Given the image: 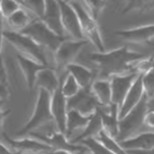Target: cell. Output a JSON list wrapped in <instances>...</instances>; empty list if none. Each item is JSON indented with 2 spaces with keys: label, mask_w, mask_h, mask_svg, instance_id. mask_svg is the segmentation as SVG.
<instances>
[{
  "label": "cell",
  "mask_w": 154,
  "mask_h": 154,
  "mask_svg": "<svg viewBox=\"0 0 154 154\" xmlns=\"http://www.w3.org/2000/svg\"><path fill=\"white\" fill-rule=\"evenodd\" d=\"M145 54L131 51L128 46H121L110 51L91 53L89 60L98 66V70L104 79L111 76L133 72L136 62L145 58Z\"/></svg>",
  "instance_id": "obj_1"
},
{
  "label": "cell",
  "mask_w": 154,
  "mask_h": 154,
  "mask_svg": "<svg viewBox=\"0 0 154 154\" xmlns=\"http://www.w3.org/2000/svg\"><path fill=\"white\" fill-rule=\"evenodd\" d=\"M51 95L46 91L38 88L37 99L34 111L29 120L16 133V138L28 136L30 133L35 131L39 128L54 122L51 112Z\"/></svg>",
  "instance_id": "obj_2"
},
{
  "label": "cell",
  "mask_w": 154,
  "mask_h": 154,
  "mask_svg": "<svg viewBox=\"0 0 154 154\" xmlns=\"http://www.w3.org/2000/svg\"><path fill=\"white\" fill-rule=\"evenodd\" d=\"M68 2L71 4V6L77 14L83 38L91 42V44H94L99 53L106 51L98 21L94 19V17L88 12V8L79 0H68Z\"/></svg>",
  "instance_id": "obj_3"
},
{
  "label": "cell",
  "mask_w": 154,
  "mask_h": 154,
  "mask_svg": "<svg viewBox=\"0 0 154 154\" xmlns=\"http://www.w3.org/2000/svg\"><path fill=\"white\" fill-rule=\"evenodd\" d=\"M3 36L4 40H6L11 45L14 46L18 51V54L39 62L45 66H49L48 58H46L45 48L37 44L29 36L25 35L21 32L12 31V30L4 31Z\"/></svg>",
  "instance_id": "obj_4"
},
{
  "label": "cell",
  "mask_w": 154,
  "mask_h": 154,
  "mask_svg": "<svg viewBox=\"0 0 154 154\" xmlns=\"http://www.w3.org/2000/svg\"><path fill=\"white\" fill-rule=\"evenodd\" d=\"M147 96L144 95L142 100L135 108H133L126 115L119 119L118 136L116 140L118 142L128 139L138 134V131L144 126V116L147 112Z\"/></svg>",
  "instance_id": "obj_5"
},
{
  "label": "cell",
  "mask_w": 154,
  "mask_h": 154,
  "mask_svg": "<svg viewBox=\"0 0 154 154\" xmlns=\"http://www.w3.org/2000/svg\"><path fill=\"white\" fill-rule=\"evenodd\" d=\"M21 33L29 36L37 44H39V45L45 49H49L53 53L59 48L61 42L65 39V37H61L57 35L56 33H54L39 19H34L26 28L22 30Z\"/></svg>",
  "instance_id": "obj_6"
},
{
  "label": "cell",
  "mask_w": 154,
  "mask_h": 154,
  "mask_svg": "<svg viewBox=\"0 0 154 154\" xmlns=\"http://www.w3.org/2000/svg\"><path fill=\"white\" fill-rule=\"evenodd\" d=\"M0 140L11 151L18 154H39L51 151V148L48 144L30 136L11 138V137L7 136L5 133H3Z\"/></svg>",
  "instance_id": "obj_7"
},
{
  "label": "cell",
  "mask_w": 154,
  "mask_h": 154,
  "mask_svg": "<svg viewBox=\"0 0 154 154\" xmlns=\"http://www.w3.org/2000/svg\"><path fill=\"white\" fill-rule=\"evenodd\" d=\"M88 43L89 42L86 39H64L54 51V59L58 67L65 69L69 64L74 63V60Z\"/></svg>",
  "instance_id": "obj_8"
},
{
  "label": "cell",
  "mask_w": 154,
  "mask_h": 154,
  "mask_svg": "<svg viewBox=\"0 0 154 154\" xmlns=\"http://www.w3.org/2000/svg\"><path fill=\"white\" fill-rule=\"evenodd\" d=\"M67 105L68 110L73 109L85 116L93 115L100 107V104L91 88H80L75 96L67 99Z\"/></svg>",
  "instance_id": "obj_9"
},
{
  "label": "cell",
  "mask_w": 154,
  "mask_h": 154,
  "mask_svg": "<svg viewBox=\"0 0 154 154\" xmlns=\"http://www.w3.org/2000/svg\"><path fill=\"white\" fill-rule=\"evenodd\" d=\"M61 11V21L65 33L69 34L72 39H84L80 28L76 11L67 0H58Z\"/></svg>",
  "instance_id": "obj_10"
},
{
  "label": "cell",
  "mask_w": 154,
  "mask_h": 154,
  "mask_svg": "<svg viewBox=\"0 0 154 154\" xmlns=\"http://www.w3.org/2000/svg\"><path fill=\"white\" fill-rule=\"evenodd\" d=\"M138 75V73L131 72V73L114 75L109 78L111 84V93H112V104L120 108L131 84L134 83Z\"/></svg>",
  "instance_id": "obj_11"
},
{
  "label": "cell",
  "mask_w": 154,
  "mask_h": 154,
  "mask_svg": "<svg viewBox=\"0 0 154 154\" xmlns=\"http://www.w3.org/2000/svg\"><path fill=\"white\" fill-rule=\"evenodd\" d=\"M51 112L56 128L61 133L65 134L68 105H67V99L62 94L60 86L51 97Z\"/></svg>",
  "instance_id": "obj_12"
},
{
  "label": "cell",
  "mask_w": 154,
  "mask_h": 154,
  "mask_svg": "<svg viewBox=\"0 0 154 154\" xmlns=\"http://www.w3.org/2000/svg\"><path fill=\"white\" fill-rule=\"evenodd\" d=\"M115 35L131 43L151 44L154 38V24L144 25L128 30H118Z\"/></svg>",
  "instance_id": "obj_13"
},
{
  "label": "cell",
  "mask_w": 154,
  "mask_h": 154,
  "mask_svg": "<svg viewBox=\"0 0 154 154\" xmlns=\"http://www.w3.org/2000/svg\"><path fill=\"white\" fill-rule=\"evenodd\" d=\"M40 20L54 33L66 38L65 30L61 21V11L58 0H45V9Z\"/></svg>",
  "instance_id": "obj_14"
},
{
  "label": "cell",
  "mask_w": 154,
  "mask_h": 154,
  "mask_svg": "<svg viewBox=\"0 0 154 154\" xmlns=\"http://www.w3.org/2000/svg\"><path fill=\"white\" fill-rule=\"evenodd\" d=\"M144 95L145 94H144V88L142 84V74H139L137 76V78L135 79V81H134V83L131 84L128 95L125 96V100H123L120 108H119V112H118L119 119L126 115L133 108H135L139 104V102L142 100Z\"/></svg>",
  "instance_id": "obj_15"
},
{
  "label": "cell",
  "mask_w": 154,
  "mask_h": 154,
  "mask_svg": "<svg viewBox=\"0 0 154 154\" xmlns=\"http://www.w3.org/2000/svg\"><path fill=\"white\" fill-rule=\"evenodd\" d=\"M98 111L101 116L103 131L112 138L116 139L118 136L119 107L114 104H111L110 106L107 107L100 106L98 108Z\"/></svg>",
  "instance_id": "obj_16"
},
{
  "label": "cell",
  "mask_w": 154,
  "mask_h": 154,
  "mask_svg": "<svg viewBox=\"0 0 154 154\" xmlns=\"http://www.w3.org/2000/svg\"><path fill=\"white\" fill-rule=\"evenodd\" d=\"M17 61H18L20 69H21L25 80H26L27 86H28L29 91H31L35 88V80L38 72L48 66H45L39 62H36L20 54H17Z\"/></svg>",
  "instance_id": "obj_17"
},
{
  "label": "cell",
  "mask_w": 154,
  "mask_h": 154,
  "mask_svg": "<svg viewBox=\"0 0 154 154\" xmlns=\"http://www.w3.org/2000/svg\"><path fill=\"white\" fill-rule=\"evenodd\" d=\"M91 116L82 115L78 111L73 110V109L68 110L66 119L65 136L68 138V140L70 142H72L78 135H80L81 131L85 128L89 119H91Z\"/></svg>",
  "instance_id": "obj_18"
},
{
  "label": "cell",
  "mask_w": 154,
  "mask_h": 154,
  "mask_svg": "<svg viewBox=\"0 0 154 154\" xmlns=\"http://www.w3.org/2000/svg\"><path fill=\"white\" fill-rule=\"evenodd\" d=\"M125 151L148 150L154 147V131H144L119 142Z\"/></svg>",
  "instance_id": "obj_19"
},
{
  "label": "cell",
  "mask_w": 154,
  "mask_h": 154,
  "mask_svg": "<svg viewBox=\"0 0 154 154\" xmlns=\"http://www.w3.org/2000/svg\"><path fill=\"white\" fill-rule=\"evenodd\" d=\"M60 86V76L57 74L56 70L51 67H45L38 72L35 80V88L46 91L51 95Z\"/></svg>",
  "instance_id": "obj_20"
},
{
  "label": "cell",
  "mask_w": 154,
  "mask_h": 154,
  "mask_svg": "<svg viewBox=\"0 0 154 154\" xmlns=\"http://www.w3.org/2000/svg\"><path fill=\"white\" fill-rule=\"evenodd\" d=\"M65 70L70 75L73 76V78L79 84L80 88H91V83L95 81L96 73L85 66L79 65V64L76 63H72L66 67Z\"/></svg>",
  "instance_id": "obj_21"
},
{
  "label": "cell",
  "mask_w": 154,
  "mask_h": 154,
  "mask_svg": "<svg viewBox=\"0 0 154 154\" xmlns=\"http://www.w3.org/2000/svg\"><path fill=\"white\" fill-rule=\"evenodd\" d=\"M91 89L98 100L100 106H110L112 104V93L109 79H95L91 83Z\"/></svg>",
  "instance_id": "obj_22"
},
{
  "label": "cell",
  "mask_w": 154,
  "mask_h": 154,
  "mask_svg": "<svg viewBox=\"0 0 154 154\" xmlns=\"http://www.w3.org/2000/svg\"><path fill=\"white\" fill-rule=\"evenodd\" d=\"M102 130H103V126H102L101 116H100L99 111L97 110L96 112L91 116V119H89L85 128L81 131L80 135H78L73 141H72V143L79 144L81 141L85 140V139H88V138H95Z\"/></svg>",
  "instance_id": "obj_23"
},
{
  "label": "cell",
  "mask_w": 154,
  "mask_h": 154,
  "mask_svg": "<svg viewBox=\"0 0 154 154\" xmlns=\"http://www.w3.org/2000/svg\"><path fill=\"white\" fill-rule=\"evenodd\" d=\"M6 21L12 31L21 32L22 30H24L32 21H33V19H32V17L26 11V9L21 7V8L18 9L16 12H14L11 17H8V18L6 19Z\"/></svg>",
  "instance_id": "obj_24"
},
{
  "label": "cell",
  "mask_w": 154,
  "mask_h": 154,
  "mask_svg": "<svg viewBox=\"0 0 154 154\" xmlns=\"http://www.w3.org/2000/svg\"><path fill=\"white\" fill-rule=\"evenodd\" d=\"M125 2L122 12L126 14L131 11H139V12H146L154 9V0H121Z\"/></svg>",
  "instance_id": "obj_25"
},
{
  "label": "cell",
  "mask_w": 154,
  "mask_h": 154,
  "mask_svg": "<svg viewBox=\"0 0 154 154\" xmlns=\"http://www.w3.org/2000/svg\"><path fill=\"white\" fill-rule=\"evenodd\" d=\"M60 89L62 94L66 99L75 96L80 89V86L77 83V81L70 75L68 72H66L63 76L60 77Z\"/></svg>",
  "instance_id": "obj_26"
},
{
  "label": "cell",
  "mask_w": 154,
  "mask_h": 154,
  "mask_svg": "<svg viewBox=\"0 0 154 154\" xmlns=\"http://www.w3.org/2000/svg\"><path fill=\"white\" fill-rule=\"evenodd\" d=\"M95 138L100 142L102 145L105 146V148L108 149L111 153L113 154H128V152L120 146V144L116 139L112 138L111 136H109L108 134L105 133L102 130L100 133L97 135Z\"/></svg>",
  "instance_id": "obj_27"
},
{
  "label": "cell",
  "mask_w": 154,
  "mask_h": 154,
  "mask_svg": "<svg viewBox=\"0 0 154 154\" xmlns=\"http://www.w3.org/2000/svg\"><path fill=\"white\" fill-rule=\"evenodd\" d=\"M23 6L35 14L37 19L40 20L45 9V0H26Z\"/></svg>",
  "instance_id": "obj_28"
},
{
  "label": "cell",
  "mask_w": 154,
  "mask_h": 154,
  "mask_svg": "<svg viewBox=\"0 0 154 154\" xmlns=\"http://www.w3.org/2000/svg\"><path fill=\"white\" fill-rule=\"evenodd\" d=\"M142 84L144 88V94L147 98L154 96V68L150 71L142 74Z\"/></svg>",
  "instance_id": "obj_29"
},
{
  "label": "cell",
  "mask_w": 154,
  "mask_h": 154,
  "mask_svg": "<svg viewBox=\"0 0 154 154\" xmlns=\"http://www.w3.org/2000/svg\"><path fill=\"white\" fill-rule=\"evenodd\" d=\"M154 68V56H151L149 58H143L136 62L133 67V72L138 74H144L146 72L150 71Z\"/></svg>",
  "instance_id": "obj_30"
},
{
  "label": "cell",
  "mask_w": 154,
  "mask_h": 154,
  "mask_svg": "<svg viewBox=\"0 0 154 154\" xmlns=\"http://www.w3.org/2000/svg\"><path fill=\"white\" fill-rule=\"evenodd\" d=\"M84 1H85V5L88 6L86 8L88 12L94 17V19L98 21L99 16L106 6L107 2L105 0H84Z\"/></svg>",
  "instance_id": "obj_31"
},
{
  "label": "cell",
  "mask_w": 154,
  "mask_h": 154,
  "mask_svg": "<svg viewBox=\"0 0 154 154\" xmlns=\"http://www.w3.org/2000/svg\"><path fill=\"white\" fill-rule=\"evenodd\" d=\"M21 7L22 6L14 0H0V11H1L2 18L7 19Z\"/></svg>",
  "instance_id": "obj_32"
},
{
  "label": "cell",
  "mask_w": 154,
  "mask_h": 154,
  "mask_svg": "<svg viewBox=\"0 0 154 154\" xmlns=\"http://www.w3.org/2000/svg\"><path fill=\"white\" fill-rule=\"evenodd\" d=\"M144 126L154 130V111H147L144 116Z\"/></svg>",
  "instance_id": "obj_33"
},
{
  "label": "cell",
  "mask_w": 154,
  "mask_h": 154,
  "mask_svg": "<svg viewBox=\"0 0 154 154\" xmlns=\"http://www.w3.org/2000/svg\"><path fill=\"white\" fill-rule=\"evenodd\" d=\"M0 82L4 84H8V77H7V72L4 66V62L2 56L0 57Z\"/></svg>",
  "instance_id": "obj_34"
},
{
  "label": "cell",
  "mask_w": 154,
  "mask_h": 154,
  "mask_svg": "<svg viewBox=\"0 0 154 154\" xmlns=\"http://www.w3.org/2000/svg\"><path fill=\"white\" fill-rule=\"evenodd\" d=\"M9 96L8 84H4L0 82V103H4Z\"/></svg>",
  "instance_id": "obj_35"
},
{
  "label": "cell",
  "mask_w": 154,
  "mask_h": 154,
  "mask_svg": "<svg viewBox=\"0 0 154 154\" xmlns=\"http://www.w3.org/2000/svg\"><path fill=\"white\" fill-rule=\"evenodd\" d=\"M0 154H18V153H14V151H11L5 144L0 140Z\"/></svg>",
  "instance_id": "obj_36"
},
{
  "label": "cell",
  "mask_w": 154,
  "mask_h": 154,
  "mask_svg": "<svg viewBox=\"0 0 154 154\" xmlns=\"http://www.w3.org/2000/svg\"><path fill=\"white\" fill-rule=\"evenodd\" d=\"M128 154H154V147L148 150H128Z\"/></svg>",
  "instance_id": "obj_37"
},
{
  "label": "cell",
  "mask_w": 154,
  "mask_h": 154,
  "mask_svg": "<svg viewBox=\"0 0 154 154\" xmlns=\"http://www.w3.org/2000/svg\"><path fill=\"white\" fill-rule=\"evenodd\" d=\"M3 25H2V18L0 19V57L2 56L1 51H2V48H3V41H4V36H3Z\"/></svg>",
  "instance_id": "obj_38"
},
{
  "label": "cell",
  "mask_w": 154,
  "mask_h": 154,
  "mask_svg": "<svg viewBox=\"0 0 154 154\" xmlns=\"http://www.w3.org/2000/svg\"><path fill=\"white\" fill-rule=\"evenodd\" d=\"M2 104L3 103H0V128H1L4 118H5L7 114L9 113V110H5V109L2 108Z\"/></svg>",
  "instance_id": "obj_39"
},
{
  "label": "cell",
  "mask_w": 154,
  "mask_h": 154,
  "mask_svg": "<svg viewBox=\"0 0 154 154\" xmlns=\"http://www.w3.org/2000/svg\"><path fill=\"white\" fill-rule=\"evenodd\" d=\"M48 154H86L88 153V151H81V152H67V151H61V150H51L48 152Z\"/></svg>",
  "instance_id": "obj_40"
},
{
  "label": "cell",
  "mask_w": 154,
  "mask_h": 154,
  "mask_svg": "<svg viewBox=\"0 0 154 154\" xmlns=\"http://www.w3.org/2000/svg\"><path fill=\"white\" fill-rule=\"evenodd\" d=\"M147 111H154V96L151 98H147Z\"/></svg>",
  "instance_id": "obj_41"
},
{
  "label": "cell",
  "mask_w": 154,
  "mask_h": 154,
  "mask_svg": "<svg viewBox=\"0 0 154 154\" xmlns=\"http://www.w3.org/2000/svg\"><path fill=\"white\" fill-rule=\"evenodd\" d=\"M14 1L17 2V3H19L21 6H23V4H24V2L26 1V0H14Z\"/></svg>",
  "instance_id": "obj_42"
},
{
  "label": "cell",
  "mask_w": 154,
  "mask_h": 154,
  "mask_svg": "<svg viewBox=\"0 0 154 154\" xmlns=\"http://www.w3.org/2000/svg\"><path fill=\"white\" fill-rule=\"evenodd\" d=\"M2 18V16H1V11H0V19Z\"/></svg>",
  "instance_id": "obj_43"
},
{
  "label": "cell",
  "mask_w": 154,
  "mask_h": 154,
  "mask_svg": "<svg viewBox=\"0 0 154 154\" xmlns=\"http://www.w3.org/2000/svg\"><path fill=\"white\" fill-rule=\"evenodd\" d=\"M39 154H48V152H44V153H39Z\"/></svg>",
  "instance_id": "obj_44"
},
{
  "label": "cell",
  "mask_w": 154,
  "mask_h": 154,
  "mask_svg": "<svg viewBox=\"0 0 154 154\" xmlns=\"http://www.w3.org/2000/svg\"><path fill=\"white\" fill-rule=\"evenodd\" d=\"M86 154H91V153H89V152H88V153H86Z\"/></svg>",
  "instance_id": "obj_45"
},
{
  "label": "cell",
  "mask_w": 154,
  "mask_h": 154,
  "mask_svg": "<svg viewBox=\"0 0 154 154\" xmlns=\"http://www.w3.org/2000/svg\"><path fill=\"white\" fill-rule=\"evenodd\" d=\"M105 1H106V2H107V1H108V0H105Z\"/></svg>",
  "instance_id": "obj_46"
}]
</instances>
